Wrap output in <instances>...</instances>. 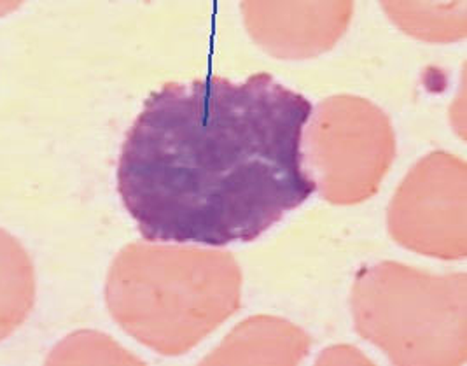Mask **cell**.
Instances as JSON below:
<instances>
[{"label": "cell", "mask_w": 467, "mask_h": 366, "mask_svg": "<svg viewBox=\"0 0 467 366\" xmlns=\"http://www.w3.org/2000/svg\"><path fill=\"white\" fill-rule=\"evenodd\" d=\"M312 109L265 72L150 93L116 175L142 237L221 247L268 232L316 193L303 152Z\"/></svg>", "instance_id": "obj_1"}, {"label": "cell", "mask_w": 467, "mask_h": 366, "mask_svg": "<svg viewBox=\"0 0 467 366\" xmlns=\"http://www.w3.org/2000/svg\"><path fill=\"white\" fill-rule=\"evenodd\" d=\"M106 303L131 339L161 356H182L240 308L242 270L228 251L133 242L109 268Z\"/></svg>", "instance_id": "obj_2"}, {"label": "cell", "mask_w": 467, "mask_h": 366, "mask_svg": "<svg viewBox=\"0 0 467 366\" xmlns=\"http://www.w3.org/2000/svg\"><path fill=\"white\" fill-rule=\"evenodd\" d=\"M466 289V274L434 276L396 261L364 267L352 288L356 331L394 365H462Z\"/></svg>", "instance_id": "obj_3"}, {"label": "cell", "mask_w": 467, "mask_h": 366, "mask_svg": "<svg viewBox=\"0 0 467 366\" xmlns=\"http://www.w3.org/2000/svg\"><path fill=\"white\" fill-rule=\"evenodd\" d=\"M306 163L320 196L335 205L369 200L396 160V133L377 104L335 95L306 121Z\"/></svg>", "instance_id": "obj_4"}, {"label": "cell", "mask_w": 467, "mask_h": 366, "mask_svg": "<svg viewBox=\"0 0 467 366\" xmlns=\"http://www.w3.org/2000/svg\"><path fill=\"white\" fill-rule=\"evenodd\" d=\"M466 162L459 156L446 152L424 156L389 205L392 238L431 258H466Z\"/></svg>", "instance_id": "obj_5"}, {"label": "cell", "mask_w": 467, "mask_h": 366, "mask_svg": "<svg viewBox=\"0 0 467 366\" xmlns=\"http://www.w3.org/2000/svg\"><path fill=\"white\" fill-rule=\"evenodd\" d=\"M247 34L276 60L299 62L331 51L347 34L354 0H240Z\"/></svg>", "instance_id": "obj_6"}, {"label": "cell", "mask_w": 467, "mask_h": 366, "mask_svg": "<svg viewBox=\"0 0 467 366\" xmlns=\"http://www.w3.org/2000/svg\"><path fill=\"white\" fill-rule=\"evenodd\" d=\"M310 345V337L296 324L255 316L238 324L203 365H297Z\"/></svg>", "instance_id": "obj_7"}, {"label": "cell", "mask_w": 467, "mask_h": 366, "mask_svg": "<svg viewBox=\"0 0 467 366\" xmlns=\"http://www.w3.org/2000/svg\"><path fill=\"white\" fill-rule=\"evenodd\" d=\"M383 13L406 36L453 44L467 36V0H380Z\"/></svg>", "instance_id": "obj_8"}, {"label": "cell", "mask_w": 467, "mask_h": 366, "mask_svg": "<svg viewBox=\"0 0 467 366\" xmlns=\"http://www.w3.org/2000/svg\"><path fill=\"white\" fill-rule=\"evenodd\" d=\"M36 303V270L30 255L11 234L0 230V342L9 339Z\"/></svg>", "instance_id": "obj_9"}, {"label": "cell", "mask_w": 467, "mask_h": 366, "mask_svg": "<svg viewBox=\"0 0 467 366\" xmlns=\"http://www.w3.org/2000/svg\"><path fill=\"white\" fill-rule=\"evenodd\" d=\"M371 363L366 356H362L361 350L350 345H338L331 347L326 352L320 354L317 365H364Z\"/></svg>", "instance_id": "obj_10"}, {"label": "cell", "mask_w": 467, "mask_h": 366, "mask_svg": "<svg viewBox=\"0 0 467 366\" xmlns=\"http://www.w3.org/2000/svg\"><path fill=\"white\" fill-rule=\"evenodd\" d=\"M26 0H0V18L18 11Z\"/></svg>", "instance_id": "obj_11"}]
</instances>
